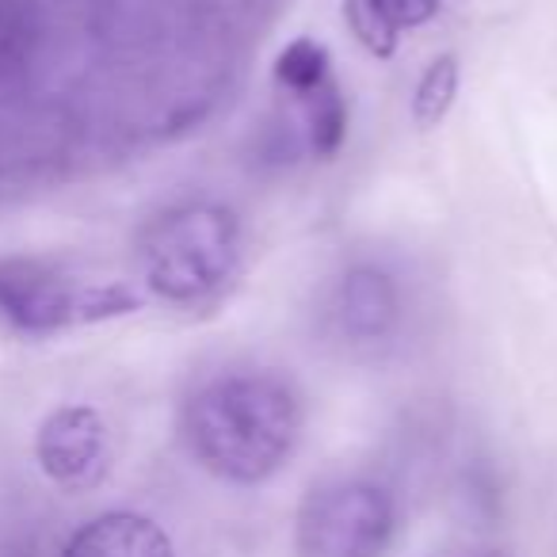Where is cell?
<instances>
[{
	"label": "cell",
	"mask_w": 557,
	"mask_h": 557,
	"mask_svg": "<svg viewBox=\"0 0 557 557\" xmlns=\"http://www.w3.org/2000/svg\"><path fill=\"white\" fill-rule=\"evenodd\" d=\"M138 256L146 287L164 302H207L237 271L240 225L233 210L214 202L176 207L149 225Z\"/></svg>",
	"instance_id": "obj_2"
},
{
	"label": "cell",
	"mask_w": 557,
	"mask_h": 557,
	"mask_svg": "<svg viewBox=\"0 0 557 557\" xmlns=\"http://www.w3.org/2000/svg\"><path fill=\"white\" fill-rule=\"evenodd\" d=\"M191 455L214 478L260 485L283 470L302 435V401L271 371H237L207 382L184 409Z\"/></svg>",
	"instance_id": "obj_1"
},
{
	"label": "cell",
	"mask_w": 557,
	"mask_h": 557,
	"mask_svg": "<svg viewBox=\"0 0 557 557\" xmlns=\"http://www.w3.org/2000/svg\"><path fill=\"white\" fill-rule=\"evenodd\" d=\"M35 455L54 485L70 493L96 488L108 473V424L88 405H65L42 420Z\"/></svg>",
	"instance_id": "obj_5"
},
{
	"label": "cell",
	"mask_w": 557,
	"mask_h": 557,
	"mask_svg": "<svg viewBox=\"0 0 557 557\" xmlns=\"http://www.w3.org/2000/svg\"><path fill=\"white\" fill-rule=\"evenodd\" d=\"M62 557H176L172 542L153 519L134 511H108L70 539Z\"/></svg>",
	"instance_id": "obj_7"
},
{
	"label": "cell",
	"mask_w": 557,
	"mask_h": 557,
	"mask_svg": "<svg viewBox=\"0 0 557 557\" xmlns=\"http://www.w3.org/2000/svg\"><path fill=\"white\" fill-rule=\"evenodd\" d=\"M302 119V141L313 157H333L348 138V103L336 85V77H329L325 85H318L306 96H290Z\"/></svg>",
	"instance_id": "obj_9"
},
{
	"label": "cell",
	"mask_w": 557,
	"mask_h": 557,
	"mask_svg": "<svg viewBox=\"0 0 557 557\" xmlns=\"http://www.w3.org/2000/svg\"><path fill=\"white\" fill-rule=\"evenodd\" d=\"M333 77V65H329V50L313 39L290 42L275 62V85L287 96H306L318 85Z\"/></svg>",
	"instance_id": "obj_10"
},
{
	"label": "cell",
	"mask_w": 557,
	"mask_h": 557,
	"mask_svg": "<svg viewBox=\"0 0 557 557\" xmlns=\"http://www.w3.org/2000/svg\"><path fill=\"white\" fill-rule=\"evenodd\" d=\"M394 500L371 481H333L313 488L298 508L302 557H382L394 539Z\"/></svg>",
	"instance_id": "obj_4"
},
{
	"label": "cell",
	"mask_w": 557,
	"mask_h": 557,
	"mask_svg": "<svg viewBox=\"0 0 557 557\" xmlns=\"http://www.w3.org/2000/svg\"><path fill=\"white\" fill-rule=\"evenodd\" d=\"M435 12H440V0H348L344 4V16H348L356 39L374 58H389L401 32L428 24Z\"/></svg>",
	"instance_id": "obj_8"
},
{
	"label": "cell",
	"mask_w": 557,
	"mask_h": 557,
	"mask_svg": "<svg viewBox=\"0 0 557 557\" xmlns=\"http://www.w3.org/2000/svg\"><path fill=\"white\" fill-rule=\"evenodd\" d=\"M455 92H458V58L455 54L435 58L424 77H420L417 96H412V123L424 126V131L435 126L450 111Z\"/></svg>",
	"instance_id": "obj_11"
},
{
	"label": "cell",
	"mask_w": 557,
	"mask_h": 557,
	"mask_svg": "<svg viewBox=\"0 0 557 557\" xmlns=\"http://www.w3.org/2000/svg\"><path fill=\"white\" fill-rule=\"evenodd\" d=\"M336 329L356 344H379L401 321V295L389 271L374 263H359L341 278L333 298Z\"/></svg>",
	"instance_id": "obj_6"
},
{
	"label": "cell",
	"mask_w": 557,
	"mask_h": 557,
	"mask_svg": "<svg viewBox=\"0 0 557 557\" xmlns=\"http://www.w3.org/2000/svg\"><path fill=\"white\" fill-rule=\"evenodd\" d=\"M141 306L126 283L92 278L58 260H0V321L16 333L47 336L58 329L123 318Z\"/></svg>",
	"instance_id": "obj_3"
}]
</instances>
